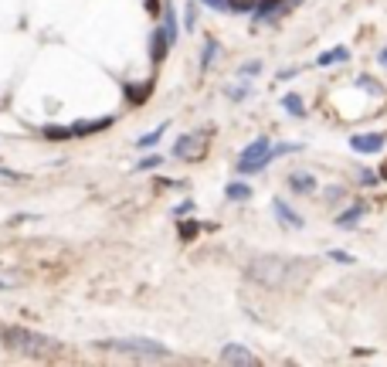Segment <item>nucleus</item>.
Returning <instances> with one entry per match:
<instances>
[{
    "instance_id": "1",
    "label": "nucleus",
    "mask_w": 387,
    "mask_h": 367,
    "mask_svg": "<svg viewBox=\"0 0 387 367\" xmlns=\"http://www.w3.org/2000/svg\"><path fill=\"white\" fill-rule=\"evenodd\" d=\"M0 344L7 350H18V354H27V357H48V354H58L61 344L44 337V333H34L27 327H4L0 330Z\"/></svg>"
},
{
    "instance_id": "2",
    "label": "nucleus",
    "mask_w": 387,
    "mask_h": 367,
    "mask_svg": "<svg viewBox=\"0 0 387 367\" xmlns=\"http://www.w3.org/2000/svg\"><path fill=\"white\" fill-rule=\"evenodd\" d=\"M99 350H109V354H129V357H143V361H167L170 347H163L160 340L150 337H109V340H96Z\"/></svg>"
},
{
    "instance_id": "3",
    "label": "nucleus",
    "mask_w": 387,
    "mask_h": 367,
    "mask_svg": "<svg viewBox=\"0 0 387 367\" xmlns=\"http://www.w3.org/2000/svg\"><path fill=\"white\" fill-rule=\"evenodd\" d=\"M272 163V139L269 136H258L252 139L241 156H238V174H258V170H265Z\"/></svg>"
},
{
    "instance_id": "4",
    "label": "nucleus",
    "mask_w": 387,
    "mask_h": 367,
    "mask_svg": "<svg viewBox=\"0 0 387 367\" xmlns=\"http://www.w3.org/2000/svg\"><path fill=\"white\" fill-rule=\"evenodd\" d=\"M211 139H214V130H208V126L204 130H194V133H184L174 143V156L177 160H187V163H201Z\"/></svg>"
},
{
    "instance_id": "5",
    "label": "nucleus",
    "mask_w": 387,
    "mask_h": 367,
    "mask_svg": "<svg viewBox=\"0 0 387 367\" xmlns=\"http://www.w3.org/2000/svg\"><path fill=\"white\" fill-rule=\"evenodd\" d=\"M289 266L292 262H286V259L265 255V259H255L252 266H248V275L258 279V282H265V286H282V279H286Z\"/></svg>"
},
{
    "instance_id": "6",
    "label": "nucleus",
    "mask_w": 387,
    "mask_h": 367,
    "mask_svg": "<svg viewBox=\"0 0 387 367\" xmlns=\"http://www.w3.org/2000/svg\"><path fill=\"white\" fill-rule=\"evenodd\" d=\"M289 7H292V0H258V7L252 11V20L255 24H269V20L282 18Z\"/></svg>"
},
{
    "instance_id": "7",
    "label": "nucleus",
    "mask_w": 387,
    "mask_h": 367,
    "mask_svg": "<svg viewBox=\"0 0 387 367\" xmlns=\"http://www.w3.org/2000/svg\"><path fill=\"white\" fill-rule=\"evenodd\" d=\"M174 48V41H170V35L163 31V24L160 27H153V35H150V58L160 65V61L167 58V51Z\"/></svg>"
},
{
    "instance_id": "8",
    "label": "nucleus",
    "mask_w": 387,
    "mask_h": 367,
    "mask_svg": "<svg viewBox=\"0 0 387 367\" xmlns=\"http://www.w3.org/2000/svg\"><path fill=\"white\" fill-rule=\"evenodd\" d=\"M221 361H224V364H245V367L258 364V357H255L248 347H241V344H228V347L221 350Z\"/></svg>"
},
{
    "instance_id": "9",
    "label": "nucleus",
    "mask_w": 387,
    "mask_h": 367,
    "mask_svg": "<svg viewBox=\"0 0 387 367\" xmlns=\"http://www.w3.org/2000/svg\"><path fill=\"white\" fill-rule=\"evenodd\" d=\"M153 78H146V82H126L122 85V92H126V102L129 106H143L146 99H150V92H153Z\"/></svg>"
},
{
    "instance_id": "10",
    "label": "nucleus",
    "mask_w": 387,
    "mask_h": 367,
    "mask_svg": "<svg viewBox=\"0 0 387 367\" xmlns=\"http://www.w3.org/2000/svg\"><path fill=\"white\" fill-rule=\"evenodd\" d=\"M75 136H92V133H102L109 126H116V116H96V119H75Z\"/></svg>"
},
{
    "instance_id": "11",
    "label": "nucleus",
    "mask_w": 387,
    "mask_h": 367,
    "mask_svg": "<svg viewBox=\"0 0 387 367\" xmlns=\"http://www.w3.org/2000/svg\"><path fill=\"white\" fill-rule=\"evenodd\" d=\"M350 147H353V150H357V154H381V150H384V136L381 133H367V136H353V139H350Z\"/></svg>"
},
{
    "instance_id": "12",
    "label": "nucleus",
    "mask_w": 387,
    "mask_h": 367,
    "mask_svg": "<svg viewBox=\"0 0 387 367\" xmlns=\"http://www.w3.org/2000/svg\"><path fill=\"white\" fill-rule=\"evenodd\" d=\"M272 211H275V218H279L286 228H303V218L292 211V208L286 204V201H282V197H275V201H272Z\"/></svg>"
},
{
    "instance_id": "13",
    "label": "nucleus",
    "mask_w": 387,
    "mask_h": 367,
    "mask_svg": "<svg viewBox=\"0 0 387 367\" xmlns=\"http://www.w3.org/2000/svg\"><path fill=\"white\" fill-rule=\"evenodd\" d=\"M289 187L292 194H312L316 191V177L306 174V170H296V174H289Z\"/></svg>"
},
{
    "instance_id": "14",
    "label": "nucleus",
    "mask_w": 387,
    "mask_h": 367,
    "mask_svg": "<svg viewBox=\"0 0 387 367\" xmlns=\"http://www.w3.org/2000/svg\"><path fill=\"white\" fill-rule=\"evenodd\" d=\"M204 228H214V225H201V221H194V218H180L177 235H180V242H194V238L204 232Z\"/></svg>"
},
{
    "instance_id": "15",
    "label": "nucleus",
    "mask_w": 387,
    "mask_h": 367,
    "mask_svg": "<svg viewBox=\"0 0 387 367\" xmlns=\"http://www.w3.org/2000/svg\"><path fill=\"white\" fill-rule=\"evenodd\" d=\"M364 214H367V204H350L343 214H336V225H340V228H353Z\"/></svg>"
},
{
    "instance_id": "16",
    "label": "nucleus",
    "mask_w": 387,
    "mask_h": 367,
    "mask_svg": "<svg viewBox=\"0 0 387 367\" xmlns=\"http://www.w3.org/2000/svg\"><path fill=\"white\" fill-rule=\"evenodd\" d=\"M41 136L44 139H55V143H65V139H75V126H44Z\"/></svg>"
},
{
    "instance_id": "17",
    "label": "nucleus",
    "mask_w": 387,
    "mask_h": 367,
    "mask_svg": "<svg viewBox=\"0 0 387 367\" xmlns=\"http://www.w3.org/2000/svg\"><path fill=\"white\" fill-rule=\"evenodd\" d=\"M282 109H286L289 116H296V119H303V116H306V106H303V99L296 96V92L282 96Z\"/></svg>"
},
{
    "instance_id": "18",
    "label": "nucleus",
    "mask_w": 387,
    "mask_h": 367,
    "mask_svg": "<svg viewBox=\"0 0 387 367\" xmlns=\"http://www.w3.org/2000/svg\"><path fill=\"white\" fill-rule=\"evenodd\" d=\"M163 31H167L170 41L177 44V11H174V4H170V0L163 4Z\"/></svg>"
},
{
    "instance_id": "19",
    "label": "nucleus",
    "mask_w": 387,
    "mask_h": 367,
    "mask_svg": "<svg viewBox=\"0 0 387 367\" xmlns=\"http://www.w3.org/2000/svg\"><path fill=\"white\" fill-rule=\"evenodd\" d=\"M167 130H170V123H160V126H156L153 133L139 136V139H136V147H156V143L163 139V133H167Z\"/></svg>"
},
{
    "instance_id": "20",
    "label": "nucleus",
    "mask_w": 387,
    "mask_h": 367,
    "mask_svg": "<svg viewBox=\"0 0 387 367\" xmlns=\"http://www.w3.org/2000/svg\"><path fill=\"white\" fill-rule=\"evenodd\" d=\"M350 58V48H333V51H323L316 65H336V61H347Z\"/></svg>"
},
{
    "instance_id": "21",
    "label": "nucleus",
    "mask_w": 387,
    "mask_h": 367,
    "mask_svg": "<svg viewBox=\"0 0 387 367\" xmlns=\"http://www.w3.org/2000/svg\"><path fill=\"white\" fill-rule=\"evenodd\" d=\"M214 58H217V41L208 38V41H204V51H201V72H208Z\"/></svg>"
},
{
    "instance_id": "22",
    "label": "nucleus",
    "mask_w": 387,
    "mask_h": 367,
    "mask_svg": "<svg viewBox=\"0 0 387 367\" xmlns=\"http://www.w3.org/2000/svg\"><path fill=\"white\" fill-rule=\"evenodd\" d=\"M224 194H228L231 201H248V197H252V187H248V184H241V180H234V184L224 187Z\"/></svg>"
},
{
    "instance_id": "23",
    "label": "nucleus",
    "mask_w": 387,
    "mask_h": 367,
    "mask_svg": "<svg viewBox=\"0 0 387 367\" xmlns=\"http://www.w3.org/2000/svg\"><path fill=\"white\" fill-rule=\"evenodd\" d=\"M163 160H167V156L150 154V156H143V160L136 163V170H160V167H163Z\"/></svg>"
},
{
    "instance_id": "24",
    "label": "nucleus",
    "mask_w": 387,
    "mask_h": 367,
    "mask_svg": "<svg viewBox=\"0 0 387 367\" xmlns=\"http://www.w3.org/2000/svg\"><path fill=\"white\" fill-rule=\"evenodd\" d=\"M255 7H258V0H228V11L234 14H252Z\"/></svg>"
},
{
    "instance_id": "25",
    "label": "nucleus",
    "mask_w": 387,
    "mask_h": 367,
    "mask_svg": "<svg viewBox=\"0 0 387 367\" xmlns=\"http://www.w3.org/2000/svg\"><path fill=\"white\" fill-rule=\"evenodd\" d=\"M258 72H262V61H248V65H241V68H238V75L245 78V82H248V78H255Z\"/></svg>"
},
{
    "instance_id": "26",
    "label": "nucleus",
    "mask_w": 387,
    "mask_h": 367,
    "mask_svg": "<svg viewBox=\"0 0 387 367\" xmlns=\"http://www.w3.org/2000/svg\"><path fill=\"white\" fill-rule=\"evenodd\" d=\"M191 214H194V201H191V197H187V201H180V204L174 208V218H177V221H180V218H191Z\"/></svg>"
},
{
    "instance_id": "27",
    "label": "nucleus",
    "mask_w": 387,
    "mask_h": 367,
    "mask_svg": "<svg viewBox=\"0 0 387 367\" xmlns=\"http://www.w3.org/2000/svg\"><path fill=\"white\" fill-rule=\"evenodd\" d=\"M329 259H333V262H343V266H353V255H350V251L333 249V251H329Z\"/></svg>"
},
{
    "instance_id": "28",
    "label": "nucleus",
    "mask_w": 387,
    "mask_h": 367,
    "mask_svg": "<svg viewBox=\"0 0 387 367\" xmlns=\"http://www.w3.org/2000/svg\"><path fill=\"white\" fill-rule=\"evenodd\" d=\"M377 177H381V174H374V170L364 167V170H360V184H364V187H374V184H377Z\"/></svg>"
},
{
    "instance_id": "29",
    "label": "nucleus",
    "mask_w": 387,
    "mask_h": 367,
    "mask_svg": "<svg viewBox=\"0 0 387 367\" xmlns=\"http://www.w3.org/2000/svg\"><path fill=\"white\" fill-rule=\"evenodd\" d=\"M357 85H360V89H367V92H381V85H377V82H370L367 75L357 78Z\"/></svg>"
},
{
    "instance_id": "30",
    "label": "nucleus",
    "mask_w": 387,
    "mask_h": 367,
    "mask_svg": "<svg viewBox=\"0 0 387 367\" xmlns=\"http://www.w3.org/2000/svg\"><path fill=\"white\" fill-rule=\"evenodd\" d=\"M204 7H211V11H228V0H201Z\"/></svg>"
},
{
    "instance_id": "31",
    "label": "nucleus",
    "mask_w": 387,
    "mask_h": 367,
    "mask_svg": "<svg viewBox=\"0 0 387 367\" xmlns=\"http://www.w3.org/2000/svg\"><path fill=\"white\" fill-rule=\"evenodd\" d=\"M0 180H24V174H18V170H7V167H0Z\"/></svg>"
},
{
    "instance_id": "32",
    "label": "nucleus",
    "mask_w": 387,
    "mask_h": 367,
    "mask_svg": "<svg viewBox=\"0 0 387 367\" xmlns=\"http://www.w3.org/2000/svg\"><path fill=\"white\" fill-rule=\"evenodd\" d=\"M228 96H231L234 102H238V99H245V96H248V85H238V89H228Z\"/></svg>"
},
{
    "instance_id": "33",
    "label": "nucleus",
    "mask_w": 387,
    "mask_h": 367,
    "mask_svg": "<svg viewBox=\"0 0 387 367\" xmlns=\"http://www.w3.org/2000/svg\"><path fill=\"white\" fill-rule=\"evenodd\" d=\"M146 11H150V14H163V4H160V0H146Z\"/></svg>"
},
{
    "instance_id": "34",
    "label": "nucleus",
    "mask_w": 387,
    "mask_h": 367,
    "mask_svg": "<svg viewBox=\"0 0 387 367\" xmlns=\"http://www.w3.org/2000/svg\"><path fill=\"white\" fill-rule=\"evenodd\" d=\"M299 75V68H282V72H279V82H289V78H296Z\"/></svg>"
},
{
    "instance_id": "35",
    "label": "nucleus",
    "mask_w": 387,
    "mask_h": 367,
    "mask_svg": "<svg viewBox=\"0 0 387 367\" xmlns=\"http://www.w3.org/2000/svg\"><path fill=\"white\" fill-rule=\"evenodd\" d=\"M184 24H187V31H194V24H197V11L194 7H187V20Z\"/></svg>"
},
{
    "instance_id": "36",
    "label": "nucleus",
    "mask_w": 387,
    "mask_h": 367,
    "mask_svg": "<svg viewBox=\"0 0 387 367\" xmlns=\"http://www.w3.org/2000/svg\"><path fill=\"white\" fill-rule=\"evenodd\" d=\"M153 184H160V187H180V184H177V180H170V177H156Z\"/></svg>"
},
{
    "instance_id": "37",
    "label": "nucleus",
    "mask_w": 387,
    "mask_h": 367,
    "mask_svg": "<svg viewBox=\"0 0 387 367\" xmlns=\"http://www.w3.org/2000/svg\"><path fill=\"white\" fill-rule=\"evenodd\" d=\"M11 290V282H7V279H0V292H7Z\"/></svg>"
},
{
    "instance_id": "38",
    "label": "nucleus",
    "mask_w": 387,
    "mask_h": 367,
    "mask_svg": "<svg viewBox=\"0 0 387 367\" xmlns=\"http://www.w3.org/2000/svg\"><path fill=\"white\" fill-rule=\"evenodd\" d=\"M381 65H387V48H384V51H381Z\"/></svg>"
}]
</instances>
